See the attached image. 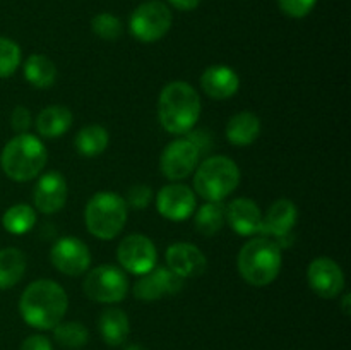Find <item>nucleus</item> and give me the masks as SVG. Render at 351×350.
<instances>
[{"mask_svg":"<svg viewBox=\"0 0 351 350\" xmlns=\"http://www.w3.org/2000/svg\"><path fill=\"white\" fill-rule=\"evenodd\" d=\"M69 307V299L64 287L53 280L33 281L24 288L19 299L21 318L36 329H53Z\"/></svg>","mask_w":351,"mask_h":350,"instance_id":"f257e3e1","label":"nucleus"},{"mask_svg":"<svg viewBox=\"0 0 351 350\" xmlns=\"http://www.w3.org/2000/svg\"><path fill=\"white\" fill-rule=\"evenodd\" d=\"M201 96L185 81L168 82L158 100V120L168 134L192 132L201 117Z\"/></svg>","mask_w":351,"mask_h":350,"instance_id":"f03ea898","label":"nucleus"},{"mask_svg":"<svg viewBox=\"0 0 351 350\" xmlns=\"http://www.w3.org/2000/svg\"><path fill=\"white\" fill-rule=\"evenodd\" d=\"M283 266L281 247L264 235L252 237L243 244L237 257V268L243 280L252 287H266L273 283Z\"/></svg>","mask_w":351,"mask_h":350,"instance_id":"7ed1b4c3","label":"nucleus"},{"mask_svg":"<svg viewBox=\"0 0 351 350\" xmlns=\"http://www.w3.org/2000/svg\"><path fill=\"white\" fill-rule=\"evenodd\" d=\"M48 151L43 141L33 134H16L3 146L0 167L14 182H29L47 167Z\"/></svg>","mask_w":351,"mask_h":350,"instance_id":"20e7f679","label":"nucleus"},{"mask_svg":"<svg viewBox=\"0 0 351 350\" xmlns=\"http://www.w3.org/2000/svg\"><path fill=\"white\" fill-rule=\"evenodd\" d=\"M239 184V165L223 154L206 158L194 170V192L204 201L221 202L235 192Z\"/></svg>","mask_w":351,"mask_h":350,"instance_id":"39448f33","label":"nucleus"},{"mask_svg":"<svg viewBox=\"0 0 351 350\" xmlns=\"http://www.w3.org/2000/svg\"><path fill=\"white\" fill-rule=\"evenodd\" d=\"M127 202L115 192H96L84 209L86 229L99 240H112L119 235L127 223Z\"/></svg>","mask_w":351,"mask_h":350,"instance_id":"423d86ee","label":"nucleus"},{"mask_svg":"<svg viewBox=\"0 0 351 350\" xmlns=\"http://www.w3.org/2000/svg\"><path fill=\"white\" fill-rule=\"evenodd\" d=\"M86 297L101 304H117L129 294V278L115 264H101L88 271L82 283Z\"/></svg>","mask_w":351,"mask_h":350,"instance_id":"0eeeda50","label":"nucleus"},{"mask_svg":"<svg viewBox=\"0 0 351 350\" xmlns=\"http://www.w3.org/2000/svg\"><path fill=\"white\" fill-rule=\"evenodd\" d=\"M173 16L167 3L160 0L144 2L130 14L129 31L141 43L160 41L170 31Z\"/></svg>","mask_w":351,"mask_h":350,"instance_id":"6e6552de","label":"nucleus"},{"mask_svg":"<svg viewBox=\"0 0 351 350\" xmlns=\"http://www.w3.org/2000/svg\"><path fill=\"white\" fill-rule=\"evenodd\" d=\"M201 150L189 134L177 137L165 146L160 156V170L168 180L178 182L194 174L201 158Z\"/></svg>","mask_w":351,"mask_h":350,"instance_id":"1a4fd4ad","label":"nucleus"},{"mask_svg":"<svg viewBox=\"0 0 351 350\" xmlns=\"http://www.w3.org/2000/svg\"><path fill=\"white\" fill-rule=\"evenodd\" d=\"M117 259L122 270L136 277H143L158 266V250L149 237L143 233H132L119 244Z\"/></svg>","mask_w":351,"mask_h":350,"instance_id":"9d476101","label":"nucleus"},{"mask_svg":"<svg viewBox=\"0 0 351 350\" xmlns=\"http://www.w3.org/2000/svg\"><path fill=\"white\" fill-rule=\"evenodd\" d=\"M50 261L67 277H81L91 266V250L77 237H62L51 246Z\"/></svg>","mask_w":351,"mask_h":350,"instance_id":"9b49d317","label":"nucleus"},{"mask_svg":"<svg viewBox=\"0 0 351 350\" xmlns=\"http://www.w3.org/2000/svg\"><path fill=\"white\" fill-rule=\"evenodd\" d=\"M195 208H197L195 192L185 184L171 182L161 187L156 194L158 213L170 222H185L194 215Z\"/></svg>","mask_w":351,"mask_h":350,"instance_id":"f8f14e48","label":"nucleus"},{"mask_svg":"<svg viewBox=\"0 0 351 350\" xmlns=\"http://www.w3.org/2000/svg\"><path fill=\"white\" fill-rule=\"evenodd\" d=\"M298 222V208L291 199H278L263 215L261 235L273 239L281 247L283 242H291V230Z\"/></svg>","mask_w":351,"mask_h":350,"instance_id":"ddd939ff","label":"nucleus"},{"mask_svg":"<svg viewBox=\"0 0 351 350\" xmlns=\"http://www.w3.org/2000/svg\"><path fill=\"white\" fill-rule=\"evenodd\" d=\"M184 288V278L168 266H156L149 273L143 275L134 285V295L141 302L160 301L167 295H175Z\"/></svg>","mask_w":351,"mask_h":350,"instance_id":"4468645a","label":"nucleus"},{"mask_svg":"<svg viewBox=\"0 0 351 350\" xmlns=\"http://www.w3.org/2000/svg\"><path fill=\"white\" fill-rule=\"evenodd\" d=\"M67 180L60 172H45L33 187V208L43 215L58 213L67 202Z\"/></svg>","mask_w":351,"mask_h":350,"instance_id":"2eb2a0df","label":"nucleus"},{"mask_svg":"<svg viewBox=\"0 0 351 350\" xmlns=\"http://www.w3.org/2000/svg\"><path fill=\"white\" fill-rule=\"evenodd\" d=\"M307 283L319 297L335 299L345 288V273L331 257H315L307 268Z\"/></svg>","mask_w":351,"mask_h":350,"instance_id":"dca6fc26","label":"nucleus"},{"mask_svg":"<svg viewBox=\"0 0 351 350\" xmlns=\"http://www.w3.org/2000/svg\"><path fill=\"white\" fill-rule=\"evenodd\" d=\"M225 220L230 229L240 237L261 235L263 211L257 202L250 198H237L225 206Z\"/></svg>","mask_w":351,"mask_h":350,"instance_id":"f3484780","label":"nucleus"},{"mask_svg":"<svg viewBox=\"0 0 351 350\" xmlns=\"http://www.w3.org/2000/svg\"><path fill=\"white\" fill-rule=\"evenodd\" d=\"M167 266L180 278L201 277L208 268V259L197 246L189 242L171 244L165 254Z\"/></svg>","mask_w":351,"mask_h":350,"instance_id":"a211bd4d","label":"nucleus"},{"mask_svg":"<svg viewBox=\"0 0 351 350\" xmlns=\"http://www.w3.org/2000/svg\"><path fill=\"white\" fill-rule=\"evenodd\" d=\"M201 88L209 98L228 100L239 93L240 78L228 65H209L201 75Z\"/></svg>","mask_w":351,"mask_h":350,"instance_id":"6ab92c4d","label":"nucleus"},{"mask_svg":"<svg viewBox=\"0 0 351 350\" xmlns=\"http://www.w3.org/2000/svg\"><path fill=\"white\" fill-rule=\"evenodd\" d=\"M98 329L103 342L110 347H119L125 343L130 333V323L125 312L119 307H108L101 312L98 319Z\"/></svg>","mask_w":351,"mask_h":350,"instance_id":"aec40b11","label":"nucleus"},{"mask_svg":"<svg viewBox=\"0 0 351 350\" xmlns=\"http://www.w3.org/2000/svg\"><path fill=\"white\" fill-rule=\"evenodd\" d=\"M72 112L64 105H50L41 110L36 117V130L41 137L57 139L64 136L72 126Z\"/></svg>","mask_w":351,"mask_h":350,"instance_id":"412c9836","label":"nucleus"},{"mask_svg":"<svg viewBox=\"0 0 351 350\" xmlns=\"http://www.w3.org/2000/svg\"><path fill=\"white\" fill-rule=\"evenodd\" d=\"M261 134V120L252 112H239L228 120L225 136L233 146H250Z\"/></svg>","mask_w":351,"mask_h":350,"instance_id":"4be33fe9","label":"nucleus"},{"mask_svg":"<svg viewBox=\"0 0 351 350\" xmlns=\"http://www.w3.org/2000/svg\"><path fill=\"white\" fill-rule=\"evenodd\" d=\"M23 72L26 81L38 89L50 88L57 81V67H55L53 60H50L47 55H29L24 62Z\"/></svg>","mask_w":351,"mask_h":350,"instance_id":"5701e85b","label":"nucleus"},{"mask_svg":"<svg viewBox=\"0 0 351 350\" xmlns=\"http://www.w3.org/2000/svg\"><path fill=\"white\" fill-rule=\"evenodd\" d=\"M26 256L16 247L0 250V290H9L19 283L26 273Z\"/></svg>","mask_w":351,"mask_h":350,"instance_id":"b1692460","label":"nucleus"},{"mask_svg":"<svg viewBox=\"0 0 351 350\" xmlns=\"http://www.w3.org/2000/svg\"><path fill=\"white\" fill-rule=\"evenodd\" d=\"M110 143L108 130L98 124H91V126L82 127L77 132L74 139V146L77 153H81L86 158H95L105 153Z\"/></svg>","mask_w":351,"mask_h":350,"instance_id":"393cba45","label":"nucleus"},{"mask_svg":"<svg viewBox=\"0 0 351 350\" xmlns=\"http://www.w3.org/2000/svg\"><path fill=\"white\" fill-rule=\"evenodd\" d=\"M225 205L206 201L194 211V225L201 235L213 237L225 226Z\"/></svg>","mask_w":351,"mask_h":350,"instance_id":"a878e982","label":"nucleus"},{"mask_svg":"<svg viewBox=\"0 0 351 350\" xmlns=\"http://www.w3.org/2000/svg\"><path fill=\"white\" fill-rule=\"evenodd\" d=\"M2 225L12 235H24L36 225V209L23 202L10 206L3 213Z\"/></svg>","mask_w":351,"mask_h":350,"instance_id":"bb28decb","label":"nucleus"},{"mask_svg":"<svg viewBox=\"0 0 351 350\" xmlns=\"http://www.w3.org/2000/svg\"><path fill=\"white\" fill-rule=\"evenodd\" d=\"M53 338L58 345L67 349H81L88 343L89 333L82 323L79 321H60L53 328Z\"/></svg>","mask_w":351,"mask_h":350,"instance_id":"cd10ccee","label":"nucleus"},{"mask_svg":"<svg viewBox=\"0 0 351 350\" xmlns=\"http://www.w3.org/2000/svg\"><path fill=\"white\" fill-rule=\"evenodd\" d=\"M21 54L19 45L7 36H0V79L10 78L16 74V71L21 65Z\"/></svg>","mask_w":351,"mask_h":350,"instance_id":"c85d7f7f","label":"nucleus"},{"mask_svg":"<svg viewBox=\"0 0 351 350\" xmlns=\"http://www.w3.org/2000/svg\"><path fill=\"white\" fill-rule=\"evenodd\" d=\"M93 33L105 41H115L122 36L123 24L117 16L110 12L96 14L91 21Z\"/></svg>","mask_w":351,"mask_h":350,"instance_id":"c756f323","label":"nucleus"},{"mask_svg":"<svg viewBox=\"0 0 351 350\" xmlns=\"http://www.w3.org/2000/svg\"><path fill=\"white\" fill-rule=\"evenodd\" d=\"M125 202L127 208L132 209H144L151 205L153 201V189L146 184H137L127 191L125 194Z\"/></svg>","mask_w":351,"mask_h":350,"instance_id":"7c9ffc66","label":"nucleus"},{"mask_svg":"<svg viewBox=\"0 0 351 350\" xmlns=\"http://www.w3.org/2000/svg\"><path fill=\"white\" fill-rule=\"evenodd\" d=\"M317 0H278L281 12L293 19H302L314 10Z\"/></svg>","mask_w":351,"mask_h":350,"instance_id":"2f4dec72","label":"nucleus"},{"mask_svg":"<svg viewBox=\"0 0 351 350\" xmlns=\"http://www.w3.org/2000/svg\"><path fill=\"white\" fill-rule=\"evenodd\" d=\"M33 126V117L31 112L23 105H17L10 113V127L16 134H26Z\"/></svg>","mask_w":351,"mask_h":350,"instance_id":"473e14b6","label":"nucleus"},{"mask_svg":"<svg viewBox=\"0 0 351 350\" xmlns=\"http://www.w3.org/2000/svg\"><path fill=\"white\" fill-rule=\"evenodd\" d=\"M19 350H53L50 340L43 335H31L23 342Z\"/></svg>","mask_w":351,"mask_h":350,"instance_id":"72a5a7b5","label":"nucleus"},{"mask_svg":"<svg viewBox=\"0 0 351 350\" xmlns=\"http://www.w3.org/2000/svg\"><path fill=\"white\" fill-rule=\"evenodd\" d=\"M171 7H175L177 10H182V12H189V10L197 9L201 0H168Z\"/></svg>","mask_w":351,"mask_h":350,"instance_id":"f704fd0d","label":"nucleus"},{"mask_svg":"<svg viewBox=\"0 0 351 350\" xmlns=\"http://www.w3.org/2000/svg\"><path fill=\"white\" fill-rule=\"evenodd\" d=\"M350 301H351L350 294L343 295V312H345V316H350Z\"/></svg>","mask_w":351,"mask_h":350,"instance_id":"c9c22d12","label":"nucleus"},{"mask_svg":"<svg viewBox=\"0 0 351 350\" xmlns=\"http://www.w3.org/2000/svg\"><path fill=\"white\" fill-rule=\"evenodd\" d=\"M123 350H146V349H144L143 345H139V343H132V345H127Z\"/></svg>","mask_w":351,"mask_h":350,"instance_id":"e433bc0d","label":"nucleus"}]
</instances>
